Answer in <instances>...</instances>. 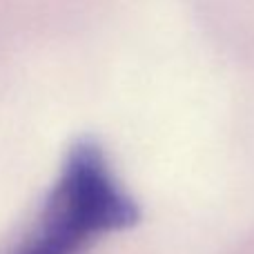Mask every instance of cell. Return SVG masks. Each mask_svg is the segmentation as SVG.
<instances>
[{
	"label": "cell",
	"mask_w": 254,
	"mask_h": 254,
	"mask_svg": "<svg viewBox=\"0 0 254 254\" xmlns=\"http://www.w3.org/2000/svg\"><path fill=\"white\" fill-rule=\"evenodd\" d=\"M138 219V203L119 181L103 145L85 136L67 149L34 228L11 254H78Z\"/></svg>",
	"instance_id": "6da1fadb"
}]
</instances>
